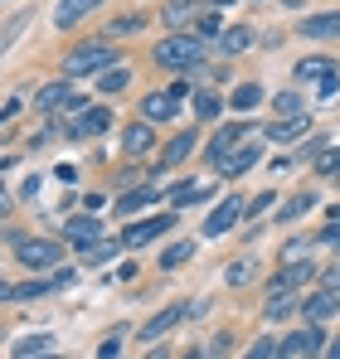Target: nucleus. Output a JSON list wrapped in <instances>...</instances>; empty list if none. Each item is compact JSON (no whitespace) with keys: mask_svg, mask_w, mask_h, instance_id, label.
<instances>
[{"mask_svg":"<svg viewBox=\"0 0 340 359\" xmlns=\"http://www.w3.org/2000/svg\"><path fill=\"white\" fill-rule=\"evenodd\" d=\"M204 59V39L200 34H166L156 44V63L161 68H195Z\"/></svg>","mask_w":340,"mask_h":359,"instance_id":"nucleus-1","label":"nucleus"},{"mask_svg":"<svg viewBox=\"0 0 340 359\" xmlns=\"http://www.w3.org/2000/svg\"><path fill=\"white\" fill-rule=\"evenodd\" d=\"M78 282V272L73 267H54L49 277H39V282H0V301H34V297H44V292H63V287H73Z\"/></svg>","mask_w":340,"mask_h":359,"instance_id":"nucleus-2","label":"nucleus"},{"mask_svg":"<svg viewBox=\"0 0 340 359\" xmlns=\"http://www.w3.org/2000/svg\"><path fill=\"white\" fill-rule=\"evenodd\" d=\"M117 59H122V49L112 44H78L63 54V73H107L117 68Z\"/></svg>","mask_w":340,"mask_h":359,"instance_id":"nucleus-3","label":"nucleus"},{"mask_svg":"<svg viewBox=\"0 0 340 359\" xmlns=\"http://www.w3.org/2000/svg\"><path fill=\"white\" fill-rule=\"evenodd\" d=\"M15 257H20L25 267H58V262H63V243H54V238H25V243H15Z\"/></svg>","mask_w":340,"mask_h":359,"instance_id":"nucleus-4","label":"nucleus"},{"mask_svg":"<svg viewBox=\"0 0 340 359\" xmlns=\"http://www.w3.org/2000/svg\"><path fill=\"white\" fill-rule=\"evenodd\" d=\"M248 126H253V121H228V126H219V131H214V141H209V151H204V156H209V161H214V165H224L228 156H233V151H238V146H243V141H248Z\"/></svg>","mask_w":340,"mask_h":359,"instance_id":"nucleus-5","label":"nucleus"},{"mask_svg":"<svg viewBox=\"0 0 340 359\" xmlns=\"http://www.w3.org/2000/svg\"><path fill=\"white\" fill-rule=\"evenodd\" d=\"M170 224H175V214H156V219H141V224H126V233H122V248H141V243L161 238V233H170Z\"/></svg>","mask_w":340,"mask_h":359,"instance_id":"nucleus-6","label":"nucleus"},{"mask_svg":"<svg viewBox=\"0 0 340 359\" xmlns=\"http://www.w3.org/2000/svg\"><path fill=\"white\" fill-rule=\"evenodd\" d=\"M321 350H326V340H321V325H306V330H296V335H287L282 345H277V355H282V359L321 355Z\"/></svg>","mask_w":340,"mask_h":359,"instance_id":"nucleus-7","label":"nucleus"},{"mask_svg":"<svg viewBox=\"0 0 340 359\" xmlns=\"http://www.w3.org/2000/svg\"><path fill=\"white\" fill-rule=\"evenodd\" d=\"M238 219H243V199H233V194H228V199H219V209L204 219V229H200V233H204V238H219V233H228Z\"/></svg>","mask_w":340,"mask_h":359,"instance_id":"nucleus-8","label":"nucleus"},{"mask_svg":"<svg viewBox=\"0 0 340 359\" xmlns=\"http://www.w3.org/2000/svg\"><path fill=\"white\" fill-rule=\"evenodd\" d=\"M112 126V112L107 107H83L78 117L68 121V136H103Z\"/></svg>","mask_w":340,"mask_h":359,"instance_id":"nucleus-9","label":"nucleus"},{"mask_svg":"<svg viewBox=\"0 0 340 359\" xmlns=\"http://www.w3.org/2000/svg\"><path fill=\"white\" fill-rule=\"evenodd\" d=\"M63 238H68V243H78V248H93V243H103V224H98V214L68 219V224H63Z\"/></svg>","mask_w":340,"mask_h":359,"instance_id":"nucleus-10","label":"nucleus"},{"mask_svg":"<svg viewBox=\"0 0 340 359\" xmlns=\"http://www.w3.org/2000/svg\"><path fill=\"white\" fill-rule=\"evenodd\" d=\"M175 112H180V97L175 93H146L141 97V117L146 121H170Z\"/></svg>","mask_w":340,"mask_h":359,"instance_id":"nucleus-11","label":"nucleus"},{"mask_svg":"<svg viewBox=\"0 0 340 359\" xmlns=\"http://www.w3.org/2000/svg\"><path fill=\"white\" fill-rule=\"evenodd\" d=\"M258 161H263V151H258V146H253V141H243V146H238V151H233V156H228L224 165H219V175L238 180V175H248V170H253V165H258Z\"/></svg>","mask_w":340,"mask_h":359,"instance_id":"nucleus-12","label":"nucleus"},{"mask_svg":"<svg viewBox=\"0 0 340 359\" xmlns=\"http://www.w3.org/2000/svg\"><path fill=\"white\" fill-rule=\"evenodd\" d=\"M311 277H316V267H311L306 257H301V262H282V272L273 277V292H296V287L311 282Z\"/></svg>","mask_w":340,"mask_h":359,"instance_id":"nucleus-13","label":"nucleus"},{"mask_svg":"<svg viewBox=\"0 0 340 359\" xmlns=\"http://www.w3.org/2000/svg\"><path fill=\"white\" fill-rule=\"evenodd\" d=\"M301 34H306V39H336V34H340V10L306 15V20H301Z\"/></svg>","mask_w":340,"mask_h":359,"instance_id":"nucleus-14","label":"nucleus"},{"mask_svg":"<svg viewBox=\"0 0 340 359\" xmlns=\"http://www.w3.org/2000/svg\"><path fill=\"white\" fill-rule=\"evenodd\" d=\"M98 5H107V0H63V5L54 10V25L58 29H73V25H78L83 15H93Z\"/></svg>","mask_w":340,"mask_h":359,"instance_id":"nucleus-15","label":"nucleus"},{"mask_svg":"<svg viewBox=\"0 0 340 359\" xmlns=\"http://www.w3.org/2000/svg\"><path fill=\"white\" fill-rule=\"evenodd\" d=\"M156 199H161V194H156L151 184H141V189H126V194L117 199L112 209L122 214V219H131V214H141V209H146V204H156Z\"/></svg>","mask_w":340,"mask_h":359,"instance_id":"nucleus-16","label":"nucleus"},{"mask_svg":"<svg viewBox=\"0 0 340 359\" xmlns=\"http://www.w3.org/2000/svg\"><path fill=\"white\" fill-rule=\"evenodd\" d=\"M306 131H311V121H306V112H301V117H282V121H273V126H268V136H273V141H282V146H292V141H301Z\"/></svg>","mask_w":340,"mask_h":359,"instance_id":"nucleus-17","label":"nucleus"},{"mask_svg":"<svg viewBox=\"0 0 340 359\" xmlns=\"http://www.w3.org/2000/svg\"><path fill=\"white\" fill-rule=\"evenodd\" d=\"M54 350V335L49 330H39V335H20L15 345H10V355L15 359H34V355H49Z\"/></svg>","mask_w":340,"mask_h":359,"instance_id":"nucleus-18","label":"nucleus"},{"mask_svg":"<svg viewBox=\"0 0 340 359\" xmlns=\"http://www.w3.org/2000/svg\"><path fill=\"white\" fill-rule=\"evenodd\" d=\"M180 320H185V306H166V311H156V316H151V320L141 325V335H146V340H156V335H166V330H175Z\"/></svg>","mask_w":340,"mask_h":359,"instance_id":"nucleus-19","label":"nucleus"},{"mask_svg":"<svg viewBox=\"0 0 340 359\" xmlns=\"http://www.w3.org/2000/svg\"><path fill=\"white\" fill-rule=\"evenodd\" d=\"M301 316H306L311 325L331 320V316H336V292H316V297H306V306H301Z\"/></svg>","mask_w":340,"mask_h":359,"instance_id":"nucleus-20","label":"nucleus"},{"mask_svg":"<svg viewBox=\"0 0 340 359\" xmlns=\"http://www.w3.org/2000/svg\"><path fill=\"white\" fill-rule=\"evenodd\" d=\"M151 141H156V136H151V126H146V121H136V126H126V131H122V151H126V156H146V151H151Z\"/></svg>","mask_w":340,"mask_h":359,"instance_id":"nucleus-21","label":"nucleus"},{"mask_svg":"<svg viewBox=\"0 0 340 359\" xmlns=\"http://www.w3.org/2000/svg\"><path fill=\"white\" fill-rule=\"evenodd\" d=\"M209 189H214L209 180H180L166 199H170V204H195V199H209Z\"/></svg>","mask_w":340,"mask_h":359,"instance_id":"nucleus-22","label":"nucleus"},{"mask_svg":"<svg viewBox=\"0 0 340 359\" xmlns=\"http://www.w3.org/2000/svg\"><path fill=\"white\" fill-rule=\"evenodd\" d=\"M296 78L301 83H326V78H336V63L331 59H301L296 63Z\"/></svg>","mask_w":340,"mask_h":359,"instance_id":"nucleus-23","label":"nucleus"},{"mask_svg":"<svg viewBox=\"0 0 340 359\" xmlns=\"http://www.w3.org/2000/svg\"><path fill=\"white\" fill-rule=\"evenodd\" d=\"M248 44H253V29H248V25H233V29L219 34V54H243Z\"/></svg>","mask_w":340,"mask_h":359,"instance_id":"nucleus-24","label":"nucleus"},{"mask_svg":"<svg viewBox=\"0 0 340 359\" xmlns=\"http://www.w3.org/2000/svg\"><path fill=\"white\" fill-rule=\"evenodd\" d=\"M190 151H195V131H180V136L170 141L166 151H161V165H180V161H185Z\"/></svg>","mask_w":340,"mask_h":359,"instance_id":"nucleus-25","label":"nucleus"},{"mask_svg":"<svg viewBox=\"0 0 340 359\" xmlns=\"http://www.w3.org/2000/svg\"><path fill=\"white\" fill-rule=\"evenodd\" d=\"M68 97H73V88H68V83H49L34 102H39V112H54V107H68Z\"/></svg>","mask_w":340,"mask_h":359,"instance_id":"nucleus-26","label":"nucleus"},{"mask_svg":"<svg viewBox=\"0 0 340 359\" xmlns=\"http://www.w3.org/2000/svg\"><path fill=\"white\" fill-rule=\"evenodd\" d=\"M228 102H233V107H238V112H253V107H258V102H263V88H258V83H238V88H233V97H228Z\"/></svg>","mask_w":340,"mask_h":359,"instance_id":"nucleus-27","label":"nucleus"},{"mask_svg":"<svg viewBox=\"0 0 340 359\" xmlns=\"http://www.w3.org/2000/svg\"><path fill=\"white\" fill-rule=\"evenodd\" d=\"M195 10H200V5H190V0H170L166 10H161V20H166V29H180V25L195 15Z\"/></svg>","mask_w":340,"mask_h":359,"instance_id":"nucleus-28","label":"nucleus"},{"mask_svg":"<svg viewBox=\"0 0 340 359\" xmlns=\"http://www.w3.org/2000/svg\"><path fill=\"white\" fill-rule=\"evenodd\" d=\"M292 306H296V301H292V292H273L263 316H268V320H287V316H292Z\"/></svg>","mask_w":340,"mask_h":359,"instance_id":"nucleus-29","label":"nucleus"},{"mask_svg":"<svg viewBox=\"0 0 340 359\" xmlns=\"http://www.w3.org/2000/svg\"><path fill=\"white\" fill-rule=\"evenodd\" d=\"M311 209H316V194H296V199H287V204H282V224L301 219V214H311Z\"/></svg>","mask_w":340,"mask_h":359,"instance_id":"nucleus-30","label":"nucleus"},{"mask_svg":"<svg viewBox=\"0 0 340 359\" xmlns=\"http://www.w3.org/2000/svg\"><path fill=\"white\" fill-rule=\"evenodd\" d=\"M219 107H224V102H219V93H209V88H204V93H195V112H200L204 121L219 117Z\"/></svg>","mask_w":340,"mask_h":359,"instance_id":"nucleus-31","label":"nucleus"},{"mask_svg":"<svg viewBox=\"0 0 340 359\" xmlns=\"http://www.w3.org/2000/svg\"><path fill=\"white\" fill-rule=\"evenodd\" d=\"M190 252H195V243H175V248H166V252H161V267H180V262H190Z\"/></svg>","mask_w":340,"mask_h":359,"instance_id":"nucleus-32","label":"nucleus"},{"mask_svg":"<svg viewBox=\"0 0 340 359\" xmlns=\"http://www.w3.org/2000/svg\"><path fill=\"white\" fill-rule=\"evenodd\" d=\"M126 78H131L126 68H107V73L98 78V88H103V93H122V88H126Z\"/></svg>","mask_w":340,"mask_h":359,"instance_id":"nucleus-33","label":"nucleus"},{"mask_svg":"<svg viewBox=\"0 0 340 359\" xmlns=\"http://www.w3.org/2000/svg\"><path fill=\"white\" fill-rule=\"evenodd\" d=\"M195 29H200V39H214V34H219V10H204V15L195 20Z\"/></svg>","mask_w":340,"mask_h":359,"instance_id":"nucleus-34","label":"nucleus"},{"mask_svg":"<svg viewBox=\"0 0 340 359\" xmlns=\"http://www.w3.org/2000/svg\"><path fill=\"white\" fill-rule=\"evenodd\" d=\"M277 112L282 117H301V97L296 93H277Z\"/></svg>","mask_w":340,"mask_h":359,"instance_id":"nucleus-35","label":"nucleus"},{"mask_svg":"<svg viewBox=\"0 0 340 359\" xmlns=\"http://www.w3.org/2000/svg\"><path fill=\"white\" fill-rule=\"evenodd\" d=\"M326 180H336L340 175V151H321V165H316Z\"/></svg>","mask_w":340,"mask_h":359,"instance_id":"nucleus-36","label":"nucleus"},{"mask_svg":"<svg viewBox=\"0 0 340 359\" xmlns=\"http://www.w3.org/2000/svg\"><path fill=\"white\" fill-rule=\"evenodd\" d=\"M117 248H122V243H107V238H103L98 248H88V262H93V267H98V262H107V257H112Z\"/></svg>","mask_w":340,"mask_h":359,"instance_id":"nucleus-37","label":"nucleus"},{"mask_svg":"<svg viewBox=\"0 0 340 359\" xmlns=\"http://www.w3.org/2000/svg\"><path fill=\"white\" fill-rule=\"evenodd\" d=\"M20 29H25V15H15V20H10V25L0 29V54H5V44H10V39H15Z\"/></svg>","mask_w":340,"mask_h":359,"instance_id":"nucleus-38","label":"nucleus"},{"mask_svg":"<svg viewBox=\"0 0 340 359\" xmlns=\"http://www.w3.org/2000/svg\"><path fill=\"white\" fill-rule=\"evenodd\" d=\"M273 355H277L273 340H253V350H248V359H273Z\"/></svg>","mask_w":340,"mask_h":359,"instance_id":"nucleus-39","label":"nucleus"},{"mask_svg":"<svg viewBox=\"0 0 340 359\" xmlns=\"http://www.w3.org/2000/svg\"><path fill=\"white\" fill-rule=\"evenodd\" d=\"M248 277H253V267H248V262H233V267H228V282H233V287H243Z\"/></svg>","mask_w":340,"mask_h":359,"instance_id":"nucleus-40","label":"nucleus"},{"mask_svg":"<svg viewBox=\"0 0 340 359\" xmlns=\"http://www.w3.org/2000/svg\"><path fill=\"white\" fill-rule=\"evenodd\" d=\"M268 204H277V199H273V194H258V199H253V204H248V199H243V214H263V209H268Z\"/></svg>","mask_w":340,"mask_h":359,"instance_id":"nucleus-41","label":"nucleus"},{"mask_svg":"<svg viewBox=\"0 0 340 359\" xmlns=\"http://www.w3.org/2000/svg\"><path fill=\"white\" fill-rule=\"evenodd\" d=\"M321 292H340V267H331V272H321Z\"/></svg>","mask_w":340,"mask_h":359,"instance_id":"nucleus-42","label":"nucleus"},{"mask_svg":"<svg viewBox=\"0 0 340 359\" xmlns=\"http://www.w3.org/2000/svg\"><path fill=\"white\" fill-rule=\"evenodd\" d=\"M316 243H326V248H336V252H340V224H331V229H326Z\"/></svg>","mask_w":340,"mask_h":359,"instance_id":"nucleus-43","label":"nucleus"},{"mask_svg":"<svg viewBox=\"0 0 340 359\" xmlns=\"http://www.w3.org/2000/svg\"><path fill=\"white\" fill-rule=\"evenodd\" d=\"M336 93H340V83H336V78H326V83H321V102H331Z\"/></svg>","mask_w":340,"mask_h":359,"instance_id":"nucleus-44","label":"nucleus"},{"mask_svg":"<svg viewBox=\"0 0 340 359\" xmlns=\"http://www.w3.org/2000/svg\"><path fill=\"white\" fill-rule=\"evenodd\" d=\"M321 359H340V340H331V345L321 350Z\"/></svg>","mask_w":340,"mask_h":359,"instance_id":"nucleus-45","label":"nucleus"},{"mask_svg":"<svg viewBox=\"0 0 340 359\" xmlns=\"http://www.w3.org/2000/svg\"><path fill=\"white\" fill-rule=\"evenodd\" d=\"M5 209H10V194H5V184H0V214H5Z\"/></svg>","mask_w":340,"mask_h":359,"instance_id":"nucleus-46","label":"nucleus"},{"mask_svg":"<svg viewBox=\"0 0 340 359\" xmlns=\"http://www.w3.org/2000/svg\"><path fill=\"white\" fill-rule=\"evenodd\" d=\"M282 5H287V10H296V5H306V0H282Z\"/></svg>","mask_w":340,"mask_h":359,"instance_id":"nucleus-47","label":"nucleus"},{"mask_svg":"<svg viewBox=\"0 0 340 359\" xmlns=\"http://www.w3.org/2000/svg\"><path fill=\"white\" fill-rule=\"evenodd\" d=\"M209 5H214V10H219V5H233V0H209Z\"/></svg>","mask_w":340,"mask_h":359,"instance_id":"nucleus-48","label":"nucleus"},{"mask_svg":"<svg viewBox=\"0 0 340 359\" xmlns=\"http://www.w3.org/2000/svg\"><path fill=\"white\" fill-rule=\"evenodd\" d=\"M151 359H170V355H166V350H156V355H151Z\"/></svg>","mask_w":340,"mask_h":359,"instance_id":"nucleus-49","label":"nucleus"},{"mask_svg":"<svg viewBox=\"0 0 340 359\" xmlns=\"http://www.w3.org/2000/svg\"><path fill=\"white\" fill-rule=\"evenodd\" d=\"M34 359H58V355H54V350H49V355H34Z\"/></svg>","mask_w":340,"mask_h":359,"instance_id":"nucleus-50","label":"nucleus"},{"mask_svg":"<svg viewBox=\"0 0 340 359\" xmlns=\"http://www.w3.org/2000/svg\"><path fill=\"white\" fill-rule=\"evenodd\" d=\"M331 219H340V204H336V209H331Z\"/></svg>","mask_w":340,"mask_h":359,"instance_id":"nucleus-51","label":"nucleus"},{"mask_svg":"<svg viewBox=\"0 0 340 359\" xmlns=\"http://www.w3.org/2000/svg\"><path fill=\"white\" fill-rule=\"evenodd\" d=\"M336 184H340V175H336Z\"/></svg>","mask_w":340,"mask_h":359,"instance_id":"nucleus-52","label":"nucleus"}]
</instances>
